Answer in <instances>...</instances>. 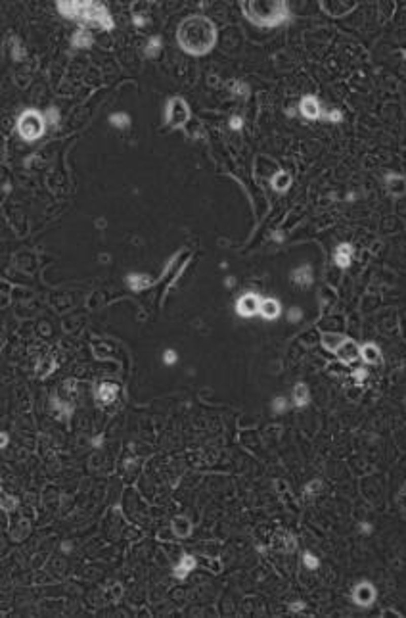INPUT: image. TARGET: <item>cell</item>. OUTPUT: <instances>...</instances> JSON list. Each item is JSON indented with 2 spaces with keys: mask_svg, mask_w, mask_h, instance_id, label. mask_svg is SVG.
<instances>
[{
  "mask_svg": "<svg viewBox=\"0 0 406 618\" xmlns=\"http://www.w3.org/2000/svg\"><path fill=\"white\" fill-rule=\"evenodd\" d=\"M176 41L186 54L203 56L213 50L216 43V29L205 16H190L182 21L176 31Z\"/></svg>",
  "mask_w": 406,
  "mask_h": 618,
  "instance_id": "1",
  "label": "cell"
},
{
  "mask_svg": "<svg viewBox=\"0 0 406 618\" xmlns=\"http://www.w3.org/2000/svg\"><path fill=\"white\" fill-rule=\"evenodd\" d=\"M242 10L249 21H253V23H257L261 27H274L289 19V8L282 0H272V2L243 0Z\"/></svg>",
  "mask_w": 406,
  "mask_h": 618,
  "instance_id": "2",
  "label": "cell"
},
{
  "mask_svg": "<svg viewBox=\"0 0 406 618\" xmlns=\"http://www.w3.org/2000/svg\"><path fill=\"white\" fill-rule=\"evenodd\" d=\"M58 10L65 18L81 19V21H92L96 25L104 27V29H112L113 19L105 6L98 4V2H67V0H60L58 2Z\"/></svg>",
  "mask_w": 406,
  "mask_h": 618,
  "instance_id": "3",
  "label": "cell"
},
{
  "mask_svg": "<svg viewBox=\"0 0 406 618\" xmlns=\"http://www.w3.org/2000/svg\"><path fill=\"white\" fill-rule=\"evenodd\" d=\"M46 129V117L36 110H25L18 117V133L27 142L41 139Z\"/></svg>",
  "mask_w": 406,
  "mask_h": 618,
  "instance_id": "4",
  "label": "cell"
},
{
  "mask_svg": "<svg viewBox=\"0 0 406 618\" xmlns=\"http://www.w3.org/2000/svg\"><path fill=\"white\" fill-rule=\"evenodd\" d=\"M165 121H167V125L178 127V129L190 121V108H188V104H186L184 98L176 96V98H171V100H169Z\"/></svg>",
  "mask_w": 406,
  "mask_h": 618,
  "instance_id": "5",
  "label": "cell"
},
{
  "mask_svg": "<svg viewBox=\"0 0 406 618\" xmlns=\"http://www.w3.org/2000/svg\"><path fill=\"white\" fill-rule=\"evenodd\" d=\"M261 302H263V300H261L257 294L247 292V294H243V296L236 302V313L240 315V317H243V319L255 317L261 309Z\"/></svg>",
  "mask_w": 406,
  "mask_h": 618,
  "instance_id": "6",
  "label": "cell"
},
{
  "mask_svg": "<svg viewBox=\"0 0 406 618\" xmlns=\"http://www.w3.org/2000/svg\"><path fill=\"white\" fill-rule=\"evenodd\" d=\"M336 355L339 357V361H341V363H345V365H353L354 361L360 357V348L354 344L353 340L347 338L345 342H343V346L336 351Z\"/></svg>",
  "mask_w": 406,
  "mask_h": 618,
  "instance_id": "7",
  "label": "cell"
},
{
  "mask_svg": "<svg viewBox=\"0 0 406 618\" xmlns=\"http://www.w3.org/2000/svg\"><path fill=\"white\" fill-rule=\"evenodd\" d=\"M353 599H354V603H358V605H362V607H370L372 603H374V599H376V590H374V586L368 582L358 583L353 593Z\"/></svg>",
  "mask_w": 406,
  "mask_h": 618,
  "instance_id": "8",
  "label": "cell"
},
{
  "mask_svg": "<svg viewBox=\"0 0 406 618\" xmlns=\"http://www.w3.org/2000/svg\"><path fill=\"white\" fill-rule=\"evenodd\" d=\"M320 6H322V10H324V12H326V14H329V16H334V18H341V16H345V14H349V12H353L354 8H356V2H349V4H345V2H339V0H337V2H320Z\"/></svg>",
  "mask_w": 406,
  "mask_h": 618,
  "instance_id": "9",
  "label": "cell"
},
{
  "mask_svg": "<svg viewBox=\"0 0 406 618\" xmlns=\"http://www.w3.org/2000/svg\"><path fill=\"white\" fill-rule=\"evenodd\" d=\"M282 313V307H280V302L274 300V298H265L263 302H261V309H259V315L263 319H267V321H274L278 319Z\"/></svg>",
  "mask_w": 406,
  "mask_h": 618,
  "instance_id": "10",
  "label": "cell"
},
{
  "mask_svg": "<svg viewBox=\"0 0 406 618\" xmlns=\"http://www.w3.org/2000/svg\"><path fill=\"white\" fill-rule=\"evenodd\" d=\"M301 113L307 119H318V117H322L318 100L314 96H305L301 100Z\"/></svg>",
  "mask_w": 406,
  "mask_h": 618,
  "instance_id": "11",
  "label": "cell"
},
{
  "mask_svg": "<svg viewBox=\"0 0 406 618\" xmlns=\"http://www.w3.org/2000/svg\"><path fill=\"white\" fill-rule=\"evenodd\" d=\"M117 394H119L117 384L104 382V384H100V388L96 390V398H98V401H102V403L107 405V403H113V401H115Z\"/></svg>",
  "mask_w": 406,
  "mask_h": 618,
  "instance_id": "12",
  "label": "cell"
},
{
  "mask_svg": "<svg viewBox=\"0 0 406 618\" xmlns=\"http://www.w3.org/2000/svg\"><path fill=\"white\" fill-rule=\"evenodd\" d=\"M387 186H389V192H391L393 196H402V194H406V179L402 175H397V173L387 175Z\"/></svg>",
  "mask_w": 406,
  "mask_h": 618,
  "instance_id": "13",
  "label": "cell"
},
{
  "mask_svg": "<svg viewBox=\"0 0 406 618\" xmlns=\"http://www.w3.org/2000/svg\"><path fill=\"white\" fill-rule=\"evenodd\" d=\"M345 336L343 334H336V332H324L322 334V346L328 349V351H334L336 353L337 349L343 346V342H345Z\"/></svg>",
  "mask_w": 406,
  "mask_h": 618,
  "instance_id": "14",
  "label": "cell"
},
{
  "mask_svg": "<svg viewBox=\"0 0 406 618\" xmlns=\"http://www.w3.org/2000/svg\"><path fill=\"white\" fill-rule=\"evenodd\" d=\"M194 568H196V559L192 557V555H184V557L180 559V563L176 565V568H174V576H176L178 580H184Z\"/></svg>",
  "mask_w": 406,
  "mask_h": 618,
  "instance_id": "15",
  "label": "cell"
},
{
  "mask_svg": "<svg viewBox=\"0 0 406 618\" xmlns=\"http://www.w3.org/2000/svg\"><path fill=\"white\" fill-rule=\"evenodd\" d=\"M353 259V246L351 244H339L336 250V263L339 267H349Z\"/></svg>",
  "mask_w": 406,
  "mask_h": 618,
  "instance_id": "16",
  "label": "cell"
},
{
  "mask_svg": "<svg viewBox=\"0 0 406 618\" xmlns=\"http://www.w3.org/2000/svg\"><path fill=\"white\" fill-rule=\"evenodd\" d=\"M360 357H362L366 363H370V365L381 363V351H380V348L374 346V344H364L362 348H360Z\"/></svg>",
  "mask_w": 406,
  "mask_h": 618,
  "instance_id": "17",
  "label": "cell"
},
{
  "mask_svg": "<svg viewBox=\"0 0 406 618\" xmlns=\"http://www.w3.org/2000/svg\"><path fill=\"white\" fill-rule=\"evenodd\" d=\"M291 280H293L295 284H301V286L311 284V282H312L311 265H303V267H299V269H295L293 273H291Z\"/></svg>",
  "mask_w": 406,
  "mask_h": 618,
  "instance_id": "18",
  "label": "cell"
},
{
  "mask_svg": "<svg viewBox=\"0 0 406 618\" xmlns=\"http://www.w3.org/2000/svg\"><path fill=\"white\" fill-rule=\"evenodd\" d=\"M173 530L178 538H188L192 534V524L186 516H176L173 518Z\"/></svg>",
  "mask_w": 406,
  "mask_h": 618,
  "instance_id": "19",
  "label": "cell"
},
{
  "mask_svg": "<svg viewBox=\"0 0 406 618\" xmlns=\"http://www.w3.org/2000/svg\"><path fill=\"white\" fill-rule=\"evenodd\" d=\"M127 282H129L130 290H134V292L146 290V288L152 284V280H150L147 275H138V273H136V275H129V280H127Z\"/></svg>",
  "mask_w": 406,
  "mask_h": 618,
  "instance_id": "20",
  "label": "cell"
},
{
  "mask_svg": "<svg viewBox=\"0 0 406 618\" xmlns=\"http://www.w3.org/2000/svg\"><path fill=\"white\" fill-rule=\"evenodd\" d=\"M92 43H94L92 35H90L88 31H83V29L77 31V33L73 35V39H71V44H73L75 48H90Z\"/></svg>",
  "mask_w": 406,
  "mask_h": 618,
  "instance_id": "21",
  "label": "cell"
},
{
  "mask_svg": "<svg viewBox=\"0 0 406 618\" xmlns=\"http://www.w3.org/2000/svg\"><path fill=\"white\" fill-rule=\"evenodd\" d=\"M289 186H291V175L287 173V171H280V173L274 175V179H272V188L274 190L284 192Z\"/></svg>",
  "mask_w": 406,
  "mask_h": 618,
  "instance_id": "22",
  "label": "cell"
},
{
  "mask_svg": "<svg viewBox=\"0 0 406 618\" xmlns=\"http://www.w3.org/2000/svg\"><path fill=\"white\" fill-rule=\"evenodd\" d=\"M293 401L297 407H305L309 403V388L305 384H297L293 388Z\"/></svg>",
  "mask_w": 406,
  "mask_h": 618,
  "instance_id": "23",
  "label": "cell"
},
{
  "mask_svg": "<svg viewBox=\"0 0 406 618\" xmlns=\"http://www.w3.org/2000/svg\"><path fill=\"white\" fill-rule=\"evenodd\" d=\"M109 123H112V125H115L117 129H127V127L130 125L129 113H125V112L112 113V115H109Z\"/></svg>",
  "mask_w": 406,
  "mask_h": 618,
  "instance_id": "24",
  "label": "cell"
},
{
  "mask_svg": "<svg viewBox=\"0 0 406 618\" xmlns=\"http://www.w3.org/2000/svg\"><path fill=\"white\" fill-rule=\"evenodd\" d=\"M159 50H161V37H150V41H147V46H146V56H150V58H154V56H157V54H159Z\"/></svg>",
  "mask_w": 406,
  "mask_h": 618,
  "instance_id": "25",
  "label": "cell"
},
{
  "mask_svg": "<svg viewBox=\"0 0 406 618\" xmlns=\"http://www.w3.org/2000/svg\"><path fill=\"white\" fill-rule=\"evenodd\" d=\"M303 563H305V566H307V568H311V570L318 568V565H320L318 559L314 557V555H311V553H305V555H303Z\"/></svg>",
  "mask_w": 406,
  "mask_h": 618,
  "instance_id": "26",
  "label": "cell"
},
{
  "mask_svg": "<svg viewBox=\"0 0 406 618\" xmlns=\"http://www.w3.org/2000/svg\"><path fill=\"white\" fill-rule=\"evenodd\" d=\"M272 409L276 411V413H282V411L287 409V403H285V398H276V400L272 401Z\"/></svg>",
  "mask_w": 406,
  "mask_h": 618,
  "instance_id": "27",
  "label": "cell"
},
{
  "mask_svg": "<svg viewBox=\"0 0 406 618\" xmlns=\"http://www.w3.org/2000/svg\"><path fill=\"white\" fill-rule=\"evenodd\" d=\"M324 119H328V121H336V123H339V121H341V119H343V113L339 112V110H331V112H328V113H326V115H324Z\"/></svg>",
  "mask_w": 406,
  "mask_h": 618,
  "instance_id": "28",
  "label": "cell"
},
{
  "mask_svg": "<svg viewBox=\"0 0 406 618\" xmlns=\"http://www.w3.org/2000/svg\"><path fill=\"white\" fill-rule=\"evenodd\" d=\"M163 361L167 363V365H173V363H176V351H174V349H167V351L163 353Z\"/></svg>",
  "mask_w": 406,
  "mask_h": 618,
  "instance_id": "29",
  "label": "cell"
},
{
  "mask_svg": "<svg viewBox=\"0 0 406 618\" xmlns=\"http://www.w3.org/2000/svg\"><path fill=\"white\" fill-rule=\"evenodd\" d=\"M46 117H48V123H52V125H58V121H60V113H58L56 108H50L48 113H46Z\"/></svg>",
  "mask_w": 406,
  "mask_h": 618,
  "instance_id": "30",
  "label": "cell"
},
{
  "mask_svg": "<svg viewBox=\"0 0 406 618\" xmlns=\"http://www.w3.org/2000/svg\"><path fill=\"white\" fill-rule=\"evenodd\" d=\"M242 117H232V119H230V127H232L234 131H240V129H242Z\"/></svg>",
  "mask_w": 406,
  "mask_h": 618,
  "instance_id": "31",
  "label": "cell"
},
{
  "mask_svg": "<svg viewBox=\"0 0 406 618\" xmlns=\"http://www.w3.org/2000/svg\"><path fill=\"white\" fill-rule=\"evenodd\" d=\"M301 317H303V313L299 311V309H297V307L289 309V321H299Z\"/></svg>",
  "mask_w": 406,
  "mask_h": 618,
  "instance_id": "32",
  "label": "cell"
},
{
  "mask_svg": "<svg viewBox=\"0 0 406 618\" xmlns=\"http://www.w3.org/2000/svg\"><path fill=\"white\" fill-rule=\"evenodd\" d=\"M354 376H356V380H362V378H366V376H368V373H366L364 369H356Z\"/></svg>",
  "mask_w": 406,
  "mask_h": 618,
  "instance_id": "33",
  "label": "cell"
},
{
  "mask_svg": "<svg viewBox=\"0 0 406 618\" xmlns=\"http://www.w3.org/2000/svg\"><path fill=\"white\" fill-rule=\"evenodd\" d=\"M320 487V482L318 480H316V482H311V484H309V486H307V492H312V490H314V492H316V490H318Z\"/></svg>",
  "mask_w": 406,
  "mask_h": 618,
  "instance_id": "34",
  "label": "cell"
},
{
  "mask_svg": "<svg viewBox=\"0 0 406 618\" xmlns=\"http://www.w3.org/2000/svg\"><path fill=\"white\" fill-rule=\"evenodd\" d=\"M132 21H134V25H144V18L142 16H134Z\"/></svg>",
  "mask_w": 406,
  "mask_h": 618,
  "instance_id": "35",
  "label": "cell"
},
{
  "mask_svg": "<svg viewBox=\"0 0 406 618\" xmlns=\"http://www.w3.org/2000/svg\"><path fill=\"white\" fill-rule=\"evenodd\" d=\"M301 609H305V603H293V605H291V610H301Z\"/></svg>",
  "mask_w": 406,
  "mask_h": 618,
  "instance_id": "36",
  "label": "cell"
},
{
  "mask_svg": "<svg viewBox=\"0 0 406 618\" xmlns=\"http://www.w3.org/2000/svg\"><path fill=\"white\" fill-rule=\"evenodd\" d=\"M372 530V526L370 524H362V532H366V534H368V532Z\"/></svg>",
  "mask_w": 406,
  "mask_h": 618,
  "instance_id": "37",
  "label": "cell"
}]
</instances>
